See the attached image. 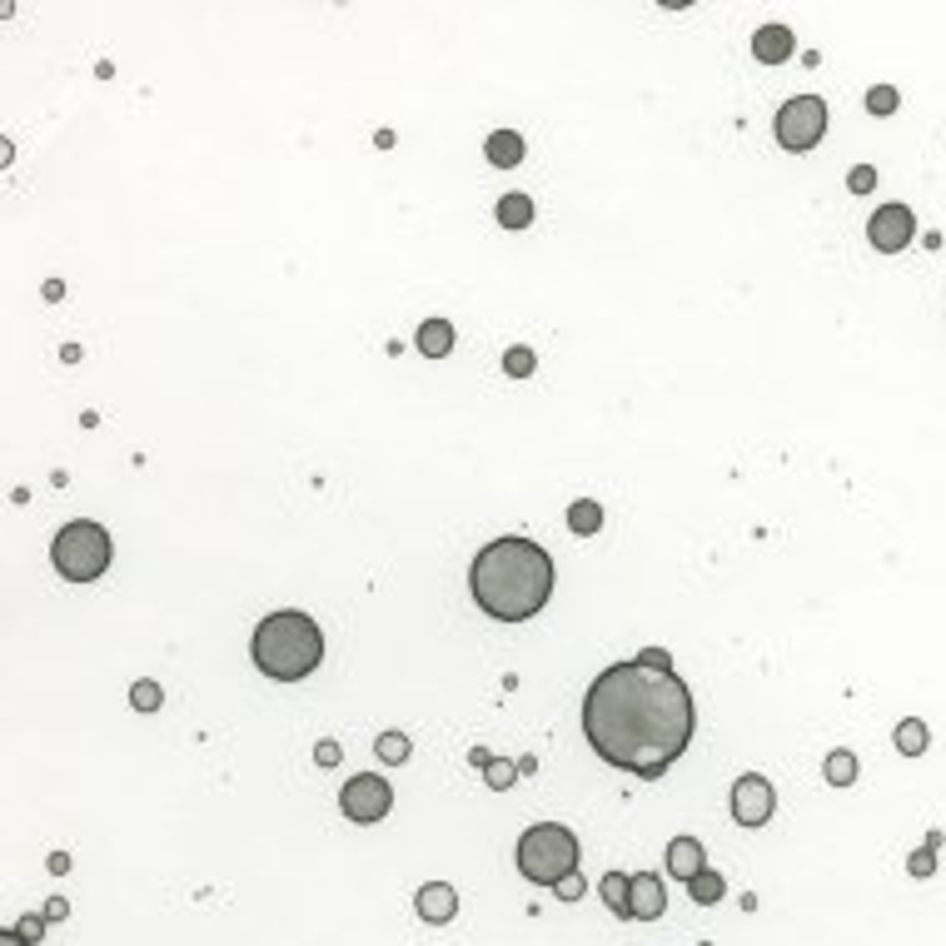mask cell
I'll list each match as a JSON object with an SVG mask.
<instances>
[{
  "instance_id": "6da1fadb",
  "label": "cell",
  "mask_w": 946,
  "mask_h": 946,
  "mask_svg": "<svg viewBox=\"0 0 946 946\" xmlns=\"http://www.w3.org/2000/svg\"><path fill=\"white\" fill-rule=\"evenodd\" d=\"M692 728H698L692 692L673 667L613 663L588 683V698H583L588 747L608 767L633 773L643 782L663 777L688 753Z\"/></svg>"
},
{
  "instance_id": "7a4b0ae2",
  "label": "cell",
  "mask_w": 946,
  "mask_h": 946,
  "mask_svg": "<svg viewBox=\"0 0 946 946\" xmlns=\"http://www.w3.org/2000/svg\"><path fill=\"white\" fill-rule=\"evenodd\" d=\"M469 593L498 623H528L549 608L553 593V559L533 538H494L488 549L473 553Z\"/></svg>"
},
{
  "instance_id": "3957f363",
  "label": "cell",
  "mask_w": 946,
  "mask_h": 946,
  "mask_svg": "<svg viewBox=\"0 0 946 946\" xmlns=\"http://www.w3.org/2000/svg\"><path fill=\"white\" fill-rule=\"evenodd\" d=\"M249 657H255V667L264 673V678L300 683L324 663V633H319V623H314L309 613H300V608H280V613H269L264 623L255 628Z\"/></svg>"
},
{
  "instance_id": "277c9868",
  "label": "cell",
  "mask_w": 946,
  "mask_h": 946,
  "mask_svg": "<svg viewBox=\"0 0 946 946\" xmlns=\"http://www.w3.org/2000/svg\"><path fill=\"white\" fill-rule=\"evenodd\" d=\"M110 559H115V543H110V533L95 523V518L65 523L50 543V563L65 583H95L100 573L110 568Z\"/></svg>"
},
{
  "instance_id": "5b68a950",
  "label": "cell",
  "mask_w": 946,
  "mask_h": 946,
  "mask_svg": "<svg viewBox=\"0 0 946 946\" xmlns=\"http://www.w3.org/2000/svg\"><path fill=\"white\" fill-rule=\"evenodd\" d=\"M518 871L538 887H553L563 871H578V837L559 822H533L518 837Z\"/></svg>"
},
{
  "instance_id": "8992f818",
  "label": "cell",
  "mask_w": 946,
  "mask_h": 946,
  "mask_svg": "<svg viewBox=\"0 0 946 946\" xmlns=\"http://www.w3.org/2000/svg\"><path fill=\"white\" fill-rule=\"evenodd\" d=\"M773 135H777V145H782L787 155L818 150L822 135H827V100H822V95L787 100V105L777 110V120H773Z\"/></svg>"
},
{
  "instance_id": "52a82bcc",
  "label": "cell",
  "mask_w": 946,
  "mask_h": 946,
  "mask_svg": "<svg viewBox=\"0 0 946 946\" xmlns=\"http://www.w3.org/2000/svg\"><path fill=\"white\" fill-rule=\"evenodd\" d=\"M339 807H345V818L359 822V827L384 822L388 807H394V787H388L384 777H374V773H359V777H349V787L339 792Z\"/></svg>"
},
{
  "instance_id": "ba28073f",
  "label": "cell",
  "mask_w": 946,
  "mask_h": 946,
  "mask_svg": "<svg viewBox=\"0 0 946 946\" xmlns=\"http://www.w3.org/2000/svg\"><path fill=\"white\" fill-rule=\"evenodd\" d=\"M777 812V792L767 777L747 773L732 782V818H737V827H767Z\"/></svg>"
},
{
  "instance_id": "9c48e42d",
  "label": "cell",
  "mask_w": 946,
  "mask_h": 946,
  "mask_svg": "<svg viewBox=\"0 0 946 946\" xmlns=\"http://www.w3.org/2000/svg\"><path fill=\"white\" fill-rule=\"evenodd\" d=\"M867 239H871V249H882V255H902V249L916 239V215L906 205H882L867 219Z\"/></svg>"
},
{
  "instance_id": "30bf717a",
  "label": "cell",
  "mask_w": 946,
  "mask_h": 946,
  "mask_svg": "<svg viewBox=\"0 0 946 946\" xmlns=\"http://www.w3.org/2000/svg\"><path fill=\"white\" fill-rule=\"evenodd\" d=\"M663 912H667L663 877H657V871H638V877H628V916H633V922H657Z\"/></svg>"
},
{
  "instance_id": "8fae6325",
  "label": "cell",
  "mask_w": 946,
  "mask_h": 946,
  "mask_svg": "<svg viewBox=\"0 0 946 946\" xmlns=\"http://www.w3.org/2000/svg\"><path fill=\"white\" fill-rule=\"evenodd\" d=\"M414 912H419L424 922L443 926V922H453V912H459V892H453L449 882H429V887H419V897H414Z\"/></svg>"
},
{
  "instance_id": "7c38bea8",
  "label": "cell",
  "mask_w": 946,
  "mask_h": 946,
  "mask_svg": "<svg viewBox=\"0 0 946 946\" xmlns=\"http://www.w3.org/2000/svg\"><path fill=\"white\" fill-rule=\"evenodd\" d=\"M702 867H708V852H702L698 837H673V842H667V877L692 882Z\"/></svg>"
},
{
  "instance_id": "4fadbf2b",
  "label": "cell",
  "mask_w": 946,
  "mask_h": 946,
  "mask_svg": "<svg viewBox=\"0 0 946 946\" xmlns=\"http://www.w3.org/2000/svg\"><path fill=\"white\" fill-rule=\"evenodd\" d=\"M792 50H797V41H792V31H787V25H763V31L753 35V60H763V65L792 60Z\"/></svg>"
},
{
  "instance_id": "5bb4252c",
  "label": "cell",
  "mask_w": 946,
  "mask_h": 946,
  "mask_svg": "<svg viewBox=\"0 0 946 946\" xmlns=\"http://www.w3.org/2000/svg\"><path fill=\"white\" fill-rule=\"evenodd\" d=\"M414 345H419V354H429V359L453 354V324L449 319H424L419 334H414Z\"/></svg>"
},
{
  "instance_id": "9a60e30c",
  "label": "cell",
  "mask_w": 946,
  "mask_h": 946,
  "mask_svg": "<svg viewBox=\"0 0 946 946\" xmlns=\"http://www.w3.org/2000/svg\"><path fill=\"white\" fill-rule=\"evenodd\" d=\"M488 165H498V170H514L518 160H523V135H514V129H494L484 145Z\"/></svg>"
},
{
  "instance_id": "2e32d148",
  "label": "cell",
  "mask_w": 946,
  "mask_h": 946,
  "mask_svg": "<svg viewBox=\"0 0 946 946\" xmlns=\"http://www.w3.org/2000/svg\"><path fill=\"white\" fill-rule=\"evenodd\" d=\"M498 225L504 229H528L533 225V200H528V194H504V200H498Z\"/></svg>"
},
{
  "instance_id": "e0dca14e",
  "label": "cell",
  "mask_w": 946,
  "mask_h": 946,
  "mask_svg": "<svg viewBox=\"0 0 946 946\" xmlns=\"http://www.w3.org/2000/svg\"><path fill=\"white\" fill-rule=\"evenodd\" d=\"M688 892H692V902H698V906H712V902H722L728 882H722V871H708V867H702L698 877L688 882Z\"/></svg>"
},
{
  "instance_id": "ac0fdd59",
  "label": "cell",
  "mask_w": 946,
  "mask_h": 946,
  "mask_svg": "<svg viewBox=\"0 0 946 946\" xmlns=\"http://www.w3.org/2000/svg\"><path fill=\"white\" fill-rule=\"evenodd\" d=\"M897 753H906V757H922L926 753V722L922 718L897 722Z\"/></svg>"
},
{
  "instance_id": "d6986e66",
  "label": "cell",
  "mask_w": 946,
  "mask_h": 946,
  "mask_svg": "<svg viewBox=\"0 0 946 946\" xmlns=\"http://www.w3.org/2000/svg\"><path fill=\"white\" fill-rule=\"evenodd\" d=\"M568 528H573V533H578V538L598 533V528H602V508L593 504V498H578V504L568 508Z\"/></svg>"
},
{
  "instance_id": "ffe728a7",
  "label": "cell",
  "mask_w": 946,
  "mask_h": 946,
  "mask_svg": "<svg viewBox=\"0 0 946 946\" xmlns=\"http://www.w3.org/2000/svg\"><path fill=\"white\" fill-rule=\"evenodd\" d=\"M822 773H827L832 787H852L857 782V753H847V747H842V753H827V767H822Z\"/></svg>"
},
{
  "instance_id": "44dd1931",
  "label": "cell",
  "mask_w": 946,
  "mask_h": 946,
  "mask_svg": "<svg viewBox=\"0 0 946 946\" xmlns=\"http://www.w3.org/2000/svg\"><path fill=\"white\" fill-rule=\"evenodd\" d=\"M374 757L379 763H388V767L409 763V737H404V732H384V737L374 742Z\"/></svg>"
},
{
  "instance_id": "7402d4cb",
  "label": "cell",
  "mask_w": 946,
  "mask_h": 946,
  "mask_svg": "<svg viewBox=\"0 0 946 946\" xmlns=\"http://www.w3.org/2000/svg\"><path fill=\"white\" fill-rule=\"evenodd\" d=\"M598 897L613 906L618 916H628V877H623V871H608V877L598 882Z\"/></svg>"
},
{
  "instance_id": "603a6c76",
  "label": "cell",
  "mask_w": 946,
  "mask_h": 946,
  "mask_svg": "<svg viewBox=\"0 0 946 946\" xmlns=\"http://www.w3.org/2000/svg\"><path fill=\"white\" fill-rule=\"evenodd\" d=\"M484 782L494 787V792H508V787L518 782V767L508 763V757H488V763H484Z\"/></svg>"
},
{
  "instance_id": "cb8c5ba5",
  "label": "cell",
  "mask_w": 946,
  "mask_h": 946,
  "mask_svg": "<svg viewBox=\"0 0 946 946\" xmlns=\"http://www.w3.org/2000/svg\"><path fill=\"white\" fill-rule=\"evenodd\" d=\"M504 369H508V379H528V374H533V369H538L533 349H528V345H514V349H508V354H504Z\"/></svg>"
},
{
  "instance_id": "d4e9b609",
  "label": "cell",
  "mask_w": 946,
  "mask_h": 946,
  "mask_svg": "<svg viewBox=\"0 0 946 946\" xmlns=\"http://www.w3.org/2000/svg\"><path fill=\"white\" fill-rule=\"evenodd\" d=\"M160 702H165V692L155 688L150 678H140V683H135V688H129V708H135V712H155V708H160Z\"/></svg>"
},
{
  "instance_id": "484cf974",
  "label": "cell",
  "mask_w": 946,
  "mask_h": 946,
  "mask_svg": "<svg viewBox=\"0 0 946 946\" xmlns=\"http://www.w3.org/2000/svg\"><path fill=\"white\" fill-rule=\"evenodd\" d=\"M897 100H902V95H897V86H871L867 90V110H871V115H892Z\"/></svg>"
},
{
  "instance_id": "4316f807",
  "label": "cell",
  "mask_w": 946,
  "mask_h": 946,
  "mask_svg": "<svg viewBox=\"0 0 946 946\" xmlns=\"http://www.w3.org/2000/svg\"><path fill=\"white\" fill-rule=\"evenodd\" d=\"M45 922H50V916H25V922L15 926V932H5V942H41Z\"/></svg>"
},
{
  "instance_id": "83f0119b",
  "label": "cell",
  "mask_w": 946,
  "mask_h": 946,
  "mask_svg": "<svg viewBox=\"0 0 946 946\" xmlns=\"http://www.w3.org/2000/svg\"><path fill=\"white\" fill-rule=\"evenodd\" d=\"M553 897H563V902H578V897H583V877H578V871H563L559 882H553Z\"/></svg>"
},
{
  "instance_id": "f1b7e54d",
  "label": "cell",
  "mask_w": 946,
  "mask_h": 946,
  "mask_svg": "<svg viewBox=\"0 0 946 946\" xmlns=\"http://www.w3.org/2000/svg\"><path fill=\"white\" fill-rule=\"evenodd\" d=\"M847 184H852V194H871L877 190V170H871V165H857V170L847 174Z\"/></svg>"
},
{
  "instance_id": "f546056e",
  "label": "cell",
  "mask_w": 946,
  "mask_h": 946,
  "mask_svg": "<svg viewBox=\"0 0 946 946\" xmlns=\"http://www.w3.org/2000/svg\"><path fill=\"white\" fill-rule=\"evenodd\" d=\"M906 867H912V877H932V871H936V847L912 852V857H906Z\"/></svg>"
},
{
  "instance_id": "4dcf8cb0",
  "label": "cell",
  "mask_w": 946,
  "mask_h": 946,
  "mask_svg": "<svg viewBox=\"0 0 946 946\" xmlns=\"http://www.w3.org/2000/svg\"><path fill=\"white\" fill-rule=\"evenodd\" d=\"M314 763H319V767L339 763V742H319V747H314Z\"/></svg>"
},
{
  "instance_id": "1f68e13d",
  "label": "cell",
  "mask_w": 946,
  "mask_h": 946,
  "mask_svg": "<svg viewBox=\"0 0 946 946\" xmlns=\"http://www.w3.org/2000/svg\"><path fill=\"white\" fill-rule=\"evenodd\" d=\"M638 663H647V667H673V657H667L663 647H643V653H638Z\"/></svg>"
},
{
  "instance_id": "d6a6232c",
  "label": "cell",
  "mask_w": 946,
  "mask_h": 946,
  "mask_svg": "<svg viewBox=\"0 0 946 946\" xmlns=\"http://www.w3.org/2000/svg\"><path fill=\"white\" fill-rule=\"evenodd\" d=\"M45 916H50V922H60V916H70V902H60V897H50V902H45Z\"/></svg>"
},
{
  "instance_id": "836d02e7",
  "label": "cell",
  "mask_w": 946,
  "mask_h": 946,
  "mask_svg": "<svg viewBox=\"0 0 946 946\" xmlns=\"http://www.w3.org/2000/svg\"><path fill=\"white\" fill-rule=\"evenodd\" d=\"M50 871L55 877H65V871H70V857H65V852H50Z\"/></svg>"
}]
</instances>
